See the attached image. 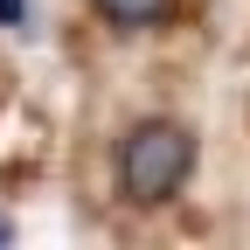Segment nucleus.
I'll return each instance as SVG.
<instances>
[{"mask_svg": "<svg viewBox=\"0 0 250 250\" xmlns=\"http://www.w3.org/2000/svg\"><path fill=\"white\" fill-rule=\"evenodd\" d=\"M90 14L118 35H146V28H167L181 14V0H90Z\"/></svg>", "mask_w": 250, "mask_h": 250, "instance_id": "obj_2", "label": "nucleus"}, {"mask_svg": "<svg viewBox=\"0 0 250 250\" xmlns=\"http://www.w3.org/2000/svg\"><path fill=\"white\" fill-rule=\"evenodd\" d=\"M195 160H202V146L181 118H139L118 139V195L132 208H167L195 181Z\"/></svg>", "mask_w": 250, "mask_h": 250, "instance_id": "obj_1", "label": "nucleus"}]
</instances>
